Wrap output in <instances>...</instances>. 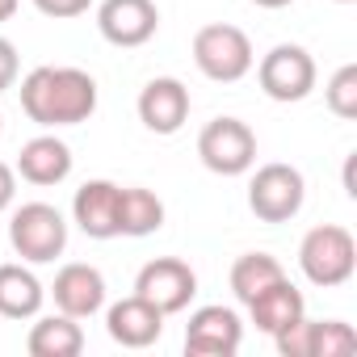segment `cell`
I'll return each mask as SVG.
<instances>
[{"label": "cell", "mask_w": 357, "mask_h": 357, "mask_svg": "<svg viewBox=\"0 0 357 357\" xmlns=\"http://www.w3.org/2000/svg\"><path fill=\"white\" fill-rule=\"evenodd\" d=\"M244 340V324L231 307H198L185 324V353H202V357H231L240 353Z\"/></svg>", "instance_id": "cell-10"}, {"label": "cell", "mask_w": 357, "mask_h": 357, "mask_svg": "<svg viewBox=\"0 0 357 357\" xmlns=\"http://www.w3.org/2000/svg\"><path fill=\"white\" fill-rule=\"evenodd\" d=\"M194 63L206 80L236 84L252 72V43L240 26H227V22L202 26L194 34Z\"/></svg>", "instance_id": "cell-3"}, {"label": "cell", "mask_w": 357, "mask_h": 357, "mask_svg": "<svg viewBox=\"0 0 357 357\" xmlns=\"http://www.w3.org/2000/svg\"><path fill=\"white\" fill-rule=\"evenodd\" d=\"M160 227H164V202L143 185L122 190V198H118V236L143 240V236H151Z\"/></svg>", "instance_id": "cell-19"}, {"label": "cell", "mask_w": 357, "mask_h": 357, "mask_svg": "<svg viewBox=\"0 0 357 357\" xmlns=\"http://www.w3.org/2000/svg\"><path fill=\"white\" fill-rule=\"evenodd\" d=\"M198 155L219 176H240L257 164V135L240 118H215L198 135Z\"/></svg>", "instance_id": "cell-6"}, {"label": "cell", "mask_w": 357, "mask_h": 357, "mask_svg": "<svg viewBox=\"0 0 357 357\" xmlns=\"http://www.w3.org/2000/svg\"><path fill=\"white\" fill-rule=\"evenodd\" d=\"M336 5H353V0H336Z\"/></svg>", "instance_id": "cell-29"}, {"label": "cell", "mask_w": 357, "mask_h": 357, "mask_svg": "<svg viewBox=\"0 0 357 357\" xmlns=\"http://www.w3.org/2000/svg\"><path fill=\"white\" fill-rule=\"evenodd\" d=\"M17 47L9 43V38H0V93L5 89H13V80H17Z\"/></svg>", "instance_id": "cell-24"}, {"label": "cell", "mask_w": 357, "mask_h": 357, "mask_svg": "<svg viewBox=\"0 0 357 357\" xmlns=\"http://www.w3.org/2000/svg\"><path fill=\"white\" fill-rule=\"evenodd\" d=\"M248 315H252L257 332H269V336H273L278 328H286V324H294L298 315H307V303H303V294L294 290V282L282 278V282L265 286V290L248 303Z\"/></svg>", "instance_id": "cell-16"}, {"label": "cell", "mask_w": 357, "mask_h": 357, "mask_svg": "<svg viewBox=\"0 0 357 357\" xmlns=\"http://www.w3.org/2000/svg\"><path fill=\"white\" fill-rule=\"evenodd\" d=\"M22 109L38 126H76L97 109V80L80 68H34L22 80Z\"/></svg>", "instance_id": "cell-1"}, {"label": "cell", "mask_w": 357, "mask_h": 357, "mask_svg": "<svg viewBox=\"0 0 357 357\" xmlns=\"http://www.w3.org/2000/svg\"><path fill=\"white\" fill-rule=\"evenodd\" d=\"M118 198L122 185L114 181H84L72 198V215L89 240H114L118 236Z\"/></svg>", "instance_id": "cell-13"}, {"label": "cell", "mask_w": 357, "mask_h": 357, "mask_svg": "<svg viewBox=\"0 0 357 357\" xmlns=\"http://www.w3.org/2000/svg\"><path fill=\"white\" fill-rule=\"evenodd\" d=\"M257 80H261V93L269 97V101H303V97H311V89H315V59L303 51V47H294V43H282V47H273L265 59H261V68H257Z\"/></svg>", "instance_id": "cell-8"}, {"label": "cell", "mask_w": 357, "mask_h": 357, "mask_svg": "<svg viewBox=\"0 0 357 357\" xmlns=\"http://www.w3.org/2000/svg\"><path fill=\"white\" fill-rule=\"evenodd\" d=\"M252 5H261V9H286V5H294V0H252Z\"/></svg>", "instance_id": "cell-28"}, {"label": "cell", "mask_w": 357, "mask_h": 357, "mask_svg": "<svg viewBox=\"0 0 357 357\" xmlns=\"http://www.w3.org/2000/svg\"><path fill=\"white\" fill-rule=\"evenodd\" d=\"M9 244L22 261L47 265L68 248V223L51 202H26L9 223Z\"/></svg>", "instance_id": "cell-4"}, {"label": "cell", "mask_w": 357, "mask_h": 357, "mask_svg": "<svg viewBox=\"0 0 357 357\" xmlns=\"http://www.w3.org/2000/svg\"><path fill=\"white\" fill-rule=\"evenodd\" d=\"M0 130H5V118H0Z\"/></svg>", "instance_id": "cell-30"}, {"label": "cell", "mask_w": 357, "mask_h": 357, "mask_svg": "<svg viewBox=\"0 0 357 357\" xmlns=\"http://www.w3.org/2000/svg\"><path fill=\"white\" fill-rule=\"evenodd\" d=\"M139 122L151 135H176L190 122V89L176 76H155L139 93Z\"/></svg>", "instance_id": "cell-11"}, {"label": "cell", "mask_w": 357, "mask_h": 357, "mask_svg": "<svg viewBox=\"0 0 357 357\" xmlns=\"http://www.w3.org/2000/svg\"><path fill=\"white\" fill-rule=\"evenodd\" d=\"M17 5H22V0H0V22H9L17 13Z\"/></svg>", "instance_id": "cell-27"}, {"label": "cell", "mask_w": 357, "mask_h": 357, "mask_svg": "<svg viewBox=\"0 0 357 357\" xmlns=\"http://www.w3.org/2000/svg\"><path fill=\"white\" fill-rule=\"evenodd\" d=\"M298 269L311 286H344L357 269V244L344 227L336 223H324V227H311L298 244Z\"/></svg>", "instance_id": "cell-2"}, {"label": "cell", "mask_w": 357, "mask_h": 357, "mask_svg": "<svg viewBox=\"0 0 357 357\" xmlns=\"http://www.w3.org/2000/svg\"><path fill=\"white\" fill-rule=\"evenodd\" d=\"M26 349H30V357H80V349H84V332H80V324L72 319V315H43L34 328H30V336H26Z\"/></svg>", "instance_id": "cell-18"}, {"label": "cell", "mask_w": 357, "mask_h": 357, "mask_svg": "<svg viewBox=\"0 0 357 357\" xmlns=\"http://www.w3.org/2000/svg\"><path fill=\"white\" fill-rule=\"evenodd\" d=\"M13 198H17V176H13V168L5 160H0V211H9Z\"/></svg>", "instance_id": "cell-25"}, {"label": "cell", "mask_w": 357, "mask_h": 357, "mask_svg": "<svg viewBox=\"0 0 357 357\" xmlns=\"http://www.w3.org/2000/svg\"><path fill=\"white\" fill-rule=\"evenodd\" d=\"M17 172L26 176L30 185H59L68 181V172H72V147L55 135H38L22 147L17 155Z\"/></svg>", "instance_id": "cell-15"}, {"label": "cell", "mask_w": 357, "mask_h": 357, "mask_svg": "<svg viewBox=\"0 0 357 357\" xmlns=\"http://www.w3.org/2000/svg\"><path fill=\"white\" fill-rule=\"evenodd\" d=\"M357 349V332L344 319H311L307 357H349Z\"/></svg>", "instance_id": "cell-21"}, {"label": "cell", "mask_w": 357, "mask_h": 357, "mask_svg": "<svg viewBox=\"0 0 357 357\" xmlns=\"http://www.w3.org/2000/svg\"><path fill=\"white\" fill-rule=\"evenodd\" d=\"M353 160H357V155L344 160V194H349V198H357V185H353Z\"/></svg>", "instance_id": "cell-26"}, {"label": "cell", "mask_w": 357, "mask_h": 357, "mask_svg": "<svg viewBox=\"0 0 357 357\" xmlns=\"http://www.w3.org/2000/svg\"><path fill=\"white\" fill-rule=\"evenodd\" d=\"M97 30L114 47H143L160 30V9L155 0H101Z\"/></svg>", "instance_id": "cell-9"}, {"label": "cell", "mask_w": 357, "mask_h": 357, "mask_svg": "<svg viewBox=\"0 0 357 357\" xmlns=\"http://www.w3.org/2000/svg\"><path fill=\"white\" fill-rule=\"evenodd\" d=\"M89 5L93 0H34V9L47 17H80V13H89Z\"/></svg>", "instance_id": "cell-23"}, {"label": "cell", "mask_w": 357, "mask_h": 357, "mask_svg": "<svg viewBox=\"0 0 357 357\" xmlns=\"http://www.w3.org/2000/svg\"><path fill=\"white\" fill-rule=\"evenodd\" d=\"M286 278V269H282V261L278 257H269V252H244V257H236V265H231V290H236V298L248 307L265 286H273V282H282Z\"/></svg>", "instance_id": "cell-20"}, {"label": "cell", "mask_w": 357, "mask_h": 357, "mask_svg": "<svg viewBox=\"0 0 357 357\" xmlns=\"http://www.w3.org/2000/svg\"><path fill=\"white\" fill-rule=\"evenodd\" d=\"M135 294L147 298L160 315H176V311H185L198 294V273L185 265V261H176V257H155L139 269L135 278Z\"/></svg>", "instance_id": "cell-7"}, {"label": "cell", "mask_w": 357, "mask_h": 357, "mask_svg": "<svg viewBox=\"0 0 357 357\" xmlns=\"http://www.w3.org/2000/svg\"><path fill=\"white\" fill-rule=\"evenodd\" d=\"M303 198H307V185L294 164H265L257 168L248 185V206L261 223H290L303 211Z\"/></svg>", "instance_id": "cell-5"}, {"label": "cell", "mask_w": 357, "mask_h": 357, "mask_svg": "<svg viewBox=\"0 0 357 357\" xmlns=\"http://www.w3.org/2000/svg\"><path fill=\"white\" fill-rule=\"evenodd\" d=\"M105 332H109L122 349H147V344H155V340L164 336V315H160L147 298L130 294V298H122V303L109 307Z\"/></svg>", "instance_id": "cell-14"}, {"label": "cell", "mask_w": 357, "mask_h": 357, "mask_svg": "<svg viewBox=\"0 0 357 357\" xmlns=\"http://www.w3.org/2000/svg\"><path fill=\"white\" fill-rule=\"evenodd\" d=\"M43 282L26 265H0V315L5 319H34L43 311Z\"/></svg>", "instance_id": "cell-17"}, {"label": "cell", "mask_w": 357, "mask_h": 357, "mask_svg": "<svg viewBox=\"0 0 357 357\" xmlns=\"http://www.w3.org/2000/svg\"><path fill=\"white\" fill-rule=\"evenodd\" d=\"M324 101L336 118H357V63H344L332 72L328 89H324Z\"/></svg>", "instance_id": "cell-22"}, {"label": "cell", "mask_w": 357, "mask_h": 357, "mask_svg": "<svg viewBox=\"0 0 357 357\" xmlns=\"http://www.w3.org/2000/svg\"><path fill=\"white\" fill-rule=\"evenodd\" d=\"M51 294H55V307H59L63 315L89 319V315H97V311L105 307V278H101V269L76 261V265H63V269L55 273Z\"/></svg>", "instance_id": "cell-12"}]
</instances>
